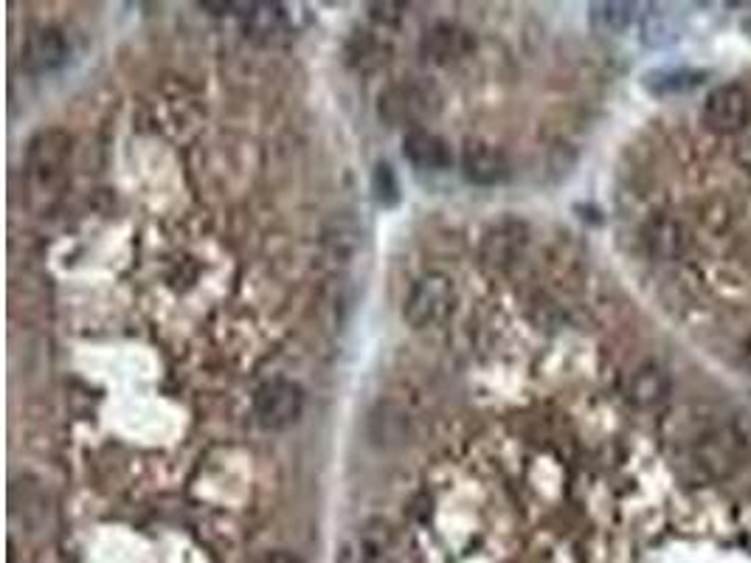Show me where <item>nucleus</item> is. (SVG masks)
<instances>
[{
	"label": "nucleus",
	"mask_w": 751,
	"mask_h": 563,
	"mask_svg": "<svg viewBox=\"0 0 751 563\" xmlns=\"http://www.w3.org/2000/svg\"><path fill=\"white\" fill-rule=\"evenodd\" d=\"M71 164V136L66 130H42L29 141L23 161L26 195L34 209H48L62 195Z\"/></svg>",
	"instance_id": "obj_1"
},
{
	"label": "nucleus",
	"mask_w": 751,
	"mask_h": 563,
	"mask_svg": "<svg viewBox=\"0 0 751 563\" xmlns=\"http://www.w3.org/2000/svg\"><path fill=\"white\" fill-rule=\"evenodd\" d=\"M454 279L445 274H425L414 282L412 294H408L403 318L414 330H428L445 322L447 313L454 310Z\"/></svg>",
	"instance_id": "obj_2"
},
{
	"label": "nucleus",
	"mask_w": 751,
	"mask_h": 563,
	"mask_svg": "<svg viewBox=\"0 0 751 563\" xmlns=\"http://www.w3.org/2000/svg\"><path fill=\"white\" fill-rule=\"evenodd\" d=\"M305 412V389L293 381H268L254 395V417L265 432H285L296 426Z\"/></svg>",
	"instance_id": "obj_3"
},
{
	"label": "nucleus",
	"mask_w": 751,
	"mask_h": 563,
	"mask_svg": "<svg viewBox=\"0 0 751 563\" xmlns=\"http://www.w3.org/2000/svg\"><path fill=\"white\" fill-rule=\"evenodd\" d=\"M439 108V93L428 82H399L381 97V116L388 125H408V130L423 127L425 119Z\"/></svg>",
	"instance_id": "obj_4"
},
{
	"label": "nucleus",
	"mask_w": 751,
	"mask_h": 563,
	"mask_svg": "<svg viewBox=\"0 0 751 563\" xmlns=\"http://www.w3.org/2000/svg\"><path fill=\"white\" fill-rule=\"evenodd\" d=\"M745 454V434L734 426H715L692 443V462L704 476H727Z\"/></svg>",
	"instance_id": "obj_5"
},
{
	"label": "nucleus",
	"mask_w": 751,
	"mask_h": 563,
	"mask_svg": "<svg viewBox=\"0 0 751 563\" xmlns=\"http://www.w3.org/2000/svg\"><path fill=\"white\" fill-rule=\"evenodd\" d=\"M704 125L710 127L712 132H740L745 125H749L751 116V97L749 90L740 88V85H718L715 90H710L704 99Z\"/></svg>",
	"instance_id": "obj_6"
},
{
	"label": "nucleus",
	"mask_w": 751,
	"mask_h": 563,
	"mask_svg": "<svg viewBox=\"0 0 751 563\" xmlns=\"http://www.w3.org/2000/svg\"><path fill=\"white\" fill-rule=\"evenodd\" d=\"M394 530L383 518L360 524L338 552V563H394Z\"/></svg>",
	"instance_id": "obj_7"
},
{
	"label": "nucleus",
	"mask_w": 751,
	"mask_h": 563,
	"mask_svg": "<svg viewBox=\"0 0 751 563\" xmlns=\"http://www.w3.org/2000/svg\"><path fill=\"white\" fill-rule=\"evenodd\" d=\"M68 55H71V46H68L66 34L60 29L46 26V29H37L26 37L23 51H20V68L26 73L40 77V73L57 71L68 60Z\"/></svg>",
	"instance_id": "obj_8"
},
{
	"label": "nucleus",
	"mask_w": 751,
	"mask_h": 563,
	"mask_svg": "<svg viewBox=\"0 0 751 563\" xmlns=\"http://www.w3.org/2000/svg\"><path fill=\"white\" fill-rule=\"evenodd\" d=\"M462 172L476 186H498L510 178V161L501 147L473 138L462 150Z\"/></svg>",
	"instance_id": "obj_9"
},
{
	"label": "nucleus",
	"mask_w": 751,
	"mask_h": 563,
	"mask_svg": "<svg viewBox=\"0 0 751 563\" xmlns=\"http://www.w3.org/2000/svg\"><path fill=\"white\" fill-rule=\"evenodd\" d=\"M403 156L408 158L412 167L425 169V172H445L454 164L451 145L428 127H417L403 136Z\"/></svg>",
	"instance_id": "obj_10"
},
{
	"label": "nucleus",
	"mask_w": 751,
	"mask_h": 563,
	"mask_svg": "<svg viewBox=\"0 0 751 563\" xmlns=\"http://www.w3.org/2000/svg\"><path fill=\"white\" fill-rule=\"evenodd\" d=\"M473 49V37L467 31L456 29V26H434L431 31H425L423 37V57L436 66H447V62L462 60L467 51Z\"/></svg>",
	"instance_id": "obj_11"
},
{
	"label": "nucleus",
	"mask_w": 751,
	"mask_h": 563,
	"mask_svg": "<svg viewBox=\"0 0 751 563\" xmlns=\"http://www.w3.org/2000/svg\"><path fill=\"white\" fill-rule=\"evenodd\" d=\"M324 243H327V251L333 254L340 263H349V259L358 254L360 243H364V231H360V223L355 220L349 211H340L324 228Z\"/></svg>",
	"instance_id": "obj_12"
},
{
	"label": "nucleus",
	"mask_w": 751,
	"mask_h": 563,
	"mask_svg": "<svg viewBox=\"0 0 751 563\" xmlns=\"http://www.w3.org/2000/svg\"><path fill=\"white\" fill-rule=\"evenodd\" d=\"M628 395L636 406H656L662 403L664 397L670 395V378L668 372L662 366H642L631 378V386H628Z\"/></svg>",
	"instance_id": "obj_13"
},
{
	"label": "nucleus",
	"mask_w": 751,
	"mask_h": 563,
	"mask_svg": "<svg viewBox=\"0 0 751 563\" xmlns=\"http://www.w3.org/2000/svg\"><path fill=\"white\" fill-rule=\"evenodd\" d=\"M591 26L603 34H622L631 29L636 20V7L633 3H620V0H609V3H594L591 7Z\"/></svg>",
	"instance_id": "obj_14"
},
{
	"label": "nucleus",
	"mask_w": 751,
	"mask_h": 563,
	"mask_svg": "<svg viewBox=\"0 0 751 563\" xmlns=\"http://www.w3.org/2000/svg\"><path fill=\"white\" fill-rule=\"evenodd\" d=\"M648 246H650V251L656 254V257L675 259L686 246L684 228H681V223H675V220H656L648 228Z\"/></svg>",
	"instance_id": "obj_15"
},
{
	"label": "nucleus",
	"mask_w": 751,
	"mask_h": 563,
	"mask_svg": "<svg viewBox=\"0 0 751 563\" xmlns=\"http://www.w3.org/2000/svg\"><path fill=\"white\" fill-rule=\"evenodd\" d=\"M681 37V26L662 9H653L642 18V42L648 49H670Z\"/></svg>",
	"instance_id": "obj_16"
},
{
	"label": "nucleus",
	"mask_w": 751,
	"mask_h": 563,
	"mask_svg": "<svg viewBox=\"0 0 751 563\" xmlns=\"http://www.w3.org/2000/svg\"><path fill=\"white\" fill-rule=\"evenodd\" d=\"M704 73L698 71H650L644 77V88L656 97H670V93H684L701 85Z\"/></svg>",
	"instance_id": "obj_17"
},
{
	"label": "nucleus",
	"mask_w": 751,
	"mask_h": 563,
	"mask_svg": "<svg viewBox=\"0 0 751 563\" xmlns=\"http://www.w3.org/2000/svg\"><path fill=\"white\" fill-rule=\"evenodd\" d=\"M372 189H375V200L381 206H397L399 200V186L397 175L388 164H377L375 178H372Z\"/></svg>",
	"instance_id": "obj_18"
},
{
	"label": "nucleus",
	"mask_w": 751,
	"mask_h": 563,
	"mask_svg": "<svg viewBox=\"0 0 751 563\" xmlns=\"http://www.w3.org/2000/svg\"><path fill=\"white\" fill-rule=\"evenodd\" d=\"M259 563H305V561H302L298 555H293V552L276 550V552H268V555H265Z\"/></svg>",
	"instance_id": "obj_19"
}]
</instances>
